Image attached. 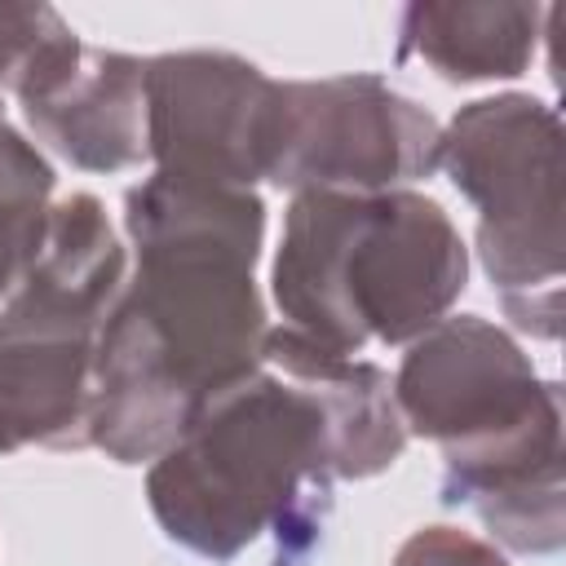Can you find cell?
Masks as SVG:
<instances>
[{
  "label": "cell",
  "instance_id": "9",
  "mask_svg": "<svg viewBox=\"0 0 566 566\" xmlns=\"http://www.w3.org/2000/svg\"><path fill=\"white\" fill-rule=\"evenodd\" d=\"M27 124L71 168L124 172L146 159V62L57 35L13 93Z\"/></svg>",
  "mask_w": 566,
  "mask_h": 566
},
{
  "label": "cell",
  "instance_id": "7",
  "mask_svg": "<svg viewBox=\"0 0 566 566\" xmlns=\"http://www.w3.org/2000/svg\"><path fill=\"white\" fill-rule=\"evenodd\" d=\"M283 142V80L226 49L146 57V159L155 172L252 190Z\"/></svg>",
  "mask_w": 566,
  "mask_h": 566
},
{
  "label": "cell",
  "instance_id": "14",
  "mask_svg": "<svg viewBox=\"0 0 566 566\" xmlns=\"http://www.w3.org/2000/svg\"><path fill=\"white\" fill-rule=\"evenodd\" d=\"M394 566H509V557L491 539H478L460 526L438 522V526L411 531L398 544Z\"/></svg>",
  "mask_w": 566,
  "mask_h": 566
},
{
  "label": "cell",
  "instance_id": "4",
  "mask_svg": "<svg viewBox=\"0 0 566 566\" xmlns=\"http://www.w3.org/2000/svg\"><path fill=\"white\" fill-rule=\"evenodd\" d=\"M469 248L420 190H296L283 212L270 296L287 332L358 358L367 340L411 345L451 314Z\"/></svg>",
  "mask_w": 566,
  "mask_h": 566
},
{
  "label": "cell",
  "instance_id": "10",
  "mask_svg": "<svg viewBox=\"0 0 566 566\" xmlns=\"http://www.w3.org/2000/svg\"><path fill=\"white\" fill-rule=\"evenodd\" d=\"M261 363L318 394V402L327 407L332 433H336L340 482L376 478L402 455L407 429H402V416L394 402V380L376 363L327 354V349L310 345L305 336L287 332L283 323L265 332Z\"/></svg>",
  "mask_w": 566,
  "mask_h": 566
},
{
  "label": "cell",
  "instance_id": "6",
  "mask_svg": "<svg viewBox=\"0 0 566 566\" xmlns=\"http://www.w3.org/2000/svg\"><path fill=\"white\" fill-rule=\"evenodd\" d=\"M438 168L478 208V261L513 327L557 340L566 274L562 115L531 93L478 97L442 128Z\"/></svg>",
  "mask_w": 566,
  "mask_h": 566
},
{
  "label": "cell",
  "instance_id": "5",
  "mask_svg": "<svg viewBox=\"0 0 566 566\" xmlns=\"http://www.w3.org/2000/svg\"><path fill=\"white\" fill-rule=\"evenodd\" d=\"M128 256L97 195H66L0 305V455L88 447L93 371Z\"/></svg>",
  "mask_w": 566,
  "mask_h": 566
},
{
  "label": "cell",
  "instance_id": "2",
  "mask_svg": "<svg viewBox=\"0 0 566 566\" xmlns=\"http://www.w3.org/2000/svg\"><path fill=\"white\" fill-rule=\"evenodd\" d=\"M407 438L442 447V504H469L513 553H557L562 385L482 314H447L420 332L394 376Z\"/></svg>",
  "mask_w": 566,
  "mask_h": 566
},
{
  "label": "cell",
  "instance_id": "13",
  "mask_svg": "<svg viewBox=\"0 0 566 566\" xmlns=\"http://www.w3.org/2000/svg\"><path fill=\"white\" fill-rule=\"evenodd\" d=\"M66 31V18L49 4H0V88L18 93L49 44Z\"/></svg>",
  "mask_w": 566,
  "mask_h": 566
},
{
  "label": "cell",
  "instance_id": "11",
  "mask_svg": "<svg viewBox=\"0 0 566 566\" xmlns=\"http://www.w3.org/2000/svg\"><path fill=\"white\" fill-rule=\"evenodd\" d=\"M548 9L539 4H495V0H460V4H407L398 22V57L429 62L451 84L478 80H517L544 35Z\"/></svg>",
  "mask_w": 566,
  "mask_h": 566
},
{
  "label": "cell",
  "instance_id": "1",
  "mask_svg": "<svg viewBox=\"0 0 566 566\" xmlns=\"http://www.w3.org/2000/svg\"><path fill=\"white\" fill-rule=\"evenodd\" d=\"M124 230L133 274L102 327L88 447L115 464H142L208 398L261 367L265 199L150 172L124 195Z\"/></svg>",
  "mask_w": 566,
  "mask_h": 566
},
{
  "label": "cell",
  "instance_id": "12",
  "mask_svg": "<svg viewBox=\"0 0 566 566\" xmlns=\"http://www.w3.org/2000/svg\"><path fill=\"white\" fill-rule=\"evenodd\" d=\"M53 164L27 142L0 106V301L35 261L53 212Z\"/></svg>",
  "mask_w": 566,
  "mask_h": 566
},
{
  "label": "cell",
  "instance_id": "8",
  "mask_svg": "<svg viewBox=\"0 0 566 566\" xmlns=\"http://www.w3.org/2000/svg\"><path fill=\"white\" fill-rule=\"evenodd\" d=\"M442 124L380 75L283 80V142L270 181L279 190H402L429 177Z\"/></svg>",
  "mask_w": 566,
  "mask_h": 566
},
{
  "label": "cell",
  "instance_id": "3",
  "mask_svg": "<svg viewBox=\"0 0 566 566\" xmlns=\"http://www.w3.org/2000/svg\"><path fill=\"white\" fill-rule=\"evenodd\" d=\"M332 482L340 460L327 407L310 385L261 363L150 460L146 504L159 531L203 562H234L261 535L301 562L332 509Z\"/></svg>",
  "mask_w": 566,
  "mask_h": 566
}]
</instances>
